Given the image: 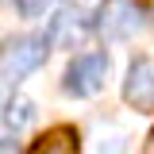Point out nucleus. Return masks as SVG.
<instances>
[{
  "mask_svg": "<svg viewBox=\"0 0 154 154\" xmlns=\"http://www.w3.org/2000/svg\"><path fill=\"white\" fill-rule=\"evenodd\" d=\"M46 35H23V38H12L0 54V73L8 81H23L27 73H35L38 66L46 62Z\"/></svg>",
  "mask_w": 154,
  "mask_h": 154,
  "instance_id": "nucleus-1",
  "label": "nucleus"
},
{
  "mask_svg": "<svg viewBox=\"0 0 154 154\" xmlns=\"http://www.w3.org/2000/svg\"><path fill=\"white\" fill-rule=\"evenodd\" d=\"M108 54H100V50H89V54H77L69 62V69H66V93L73 96H93L104 89V81H108Z\"/></svg>",
  "mask_w": 154,
  "mask_h": 154,
  "instance_id": "nucleus-2",
  "label": "nucleus"
},
{
  "mask_svg": "<svg viewBox=\"0 0 154 154\" xmlns=\"http://www.w3.org/2000/svg\"><path fill=\"white\" fill-rule=\"evenodd\" d=\"M146 27V8L139 0H112L104 12H100V31L112 42H123V38H135Z\"/></svg>",
  "mask_w": 154,
  "mask_h": 154,
  "instance_id": "nucleus-3",
  "label": "nucleus"
},
{
  "mask_svg": "<svg viewBox=\"0 0 154 154\" xmlns=\"http://www.w3.org/2000/svg\"><path fill=\"white\" fill-rule=\"evenodd\" d=\"M123 100L139 112H154V62L150 58L131 62V69L123 77Z\"/></svg>",
  "mask_w": 154,
  "mask_h": 154,
  "instance_id": "nucleus-4",
  "label": "nucleus"
},
{
  "mask_svg": "<svg viewBox=\"0 0 154 154\" xmlns=\"http://www.w3.org/2000/svg\"><path fill=\"white\" fill-rule=\"evenodd\" d=\"M85 35H89V19H85V12H77V8H62L50 19V27H46V38L54 46H77Z\"/></svg>",
  "mask_w": 154,
  "mask_h": 154,
  "instance_id": "nucleus-5",
  "label": "nucleus"
},
{
  "mask_svg": "<svg viewBox=\"0 0 154 154\" xmlns=\"http://www.w3.org/2000/svg\"><path fill=\"white\" fill-rule=\"evenodd\" d=\"M27 154H77V135L69 127H54V131L42 135Z\"/></svg>",
  "mask_w": 154,
  "mask_h": 154,
  "instance_id": "nucleus-6",
  "label": "nucleus"
},
{
  "mask_svg": "<svg viewBox=\"0 0 154 154\" xmlns=\"http://www.w3.org/2000/svg\"><path fill=\"white\" fill-rule=\"evenodd\" d=\"M4 119H8V127H12V131H23V127H31V123H35V104L19 96V100H12V104H8Z\"/></svg>",
  "mask_w": 154,
  "mask_h": 154,
  "instance_id": "nucleus-7",
  "label": "nucleus"
},
{
  "mask_svg": "<svg viewBox=\"0 0 154 154\" xmlns=\"http://www.w3.org/2000/svg\"><path fill=\"white\" fill-rule=\"evenodd\" d=\"M123 146H127V143H123V135H100V139H96V154H123Z\"/></svg>",
  "mask_w": 154,
  "mask_h": 154,
  "instance_id": "nucleus-8",
  "label": "nucleus"
},
{
  "mask_svg": "<svg viewBox=\"0 0 154 154\" xmlns=\"http://www.w3.org/2000/svg\"><path fill=\"white\" fill-rule=\"evenodd\" d=\"M50 4H54V0H16V8L23 12V16H42Z\"/></svg>",
  "mask_w": 154,
  "mask_h": 154,
  "instance_id": "nucleus-9",
  "label": "nucleus"
},
{
  "mask_svg": "<svg viewBox=\"0 0 154 154\" xmlns=\"http://www.w3.org/2000/svg\"><path fill=\"white\" fill-rule=\"evenodd\" d=\"M0 154H16V131L0 127Z\"/></svg>",
  "mask_w": 154,
  "mask_h": 154,
  "instance_id": "nucleus-10",
  "label": "nucleus"
},
{
  "mask_svg": "<svg viewBox=\"0 0 154 154\" xmlns=\"http://www.w3.org/2000/svg\"><path fill=\"white\" fill-rule=\"evenodd\" d=\"M143 154H154V135L146 139V146H143Z\"/></svg>",
  "mask_w": 154,
  "mask_h": 154,
  "instance_id": "nucleus-11",
  "label": "nucleus"
}]
</instances>
